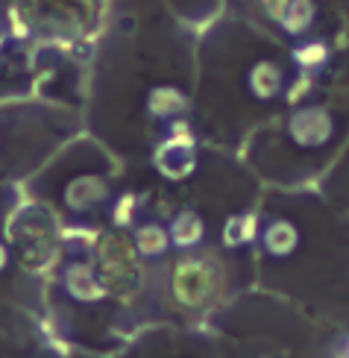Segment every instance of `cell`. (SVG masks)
Instances as JSON below:
<instances>
[{"instance_id":"obj_2","label":"cell","mask_w":349,"mask_h":358,"mask_svg":"<svg viewBox=\"0 0 349 358\" xmlns=\"http://www.w3.org/2000/svg\"><path fill=\"white\" fill-rule=\"evenodd\" d=\"M156 168L171 179H182L197 168V136L185 117L164 127V138L156 150Z\"/></svg>"},{"instance_id":"obj_1","label":"cell","mask_w":349,"mask_h":358,"mask_svg":"<svg viewBox=\"0 0 349 358\" xmlns=\"http://www.w3.org/2000/svg\"><path fill=\"white\" fill-rule=\"evenodd\" d=\"M338 132L335 115L320 103H302L285 121V136L299 150H320Z\"/></svg>"},{"instance_id":"obj_10","label":"cell","mask_w":349,"mask_h":358,"mask_svg":"<svg viewBox=\"0 0 349 358\" xmlns=\"http://www.w3.org/2000/svg\"><path fill=\"white\" fill-rule=\"evenodd\" d=\"M132 247H135V252H138L141 259L156 262V259L168 256L173 244H171L168 227H162L159 220H141L138 227L132 229Z\"/></svg>"},{"instance_id":"obj_12","label":"cell","mask_w":349,"mask_h":358,"mask_svg":"<svg viewBox=\"0 0 349 358\" xmlns=\"http://www.w3.org/2000/svg\"><path fill=\"white\" fill-rule=\"evenodd\" d=\"M317 24V0H287V6L279 18V29L287 38H306Z\"/></svg>"},{"instance_id":"obj_6","label":"cell","mask_w":349,"mask_h":358,"mask_svg":"<svg viewBox=\"0 0 349 358\" xmlns=\"http://www.w3.org/2000/svg\"><path fill=\"white\" fill-rule=\"evenodd\" d=\"M191 106L188 94L182 92L176 85H153L147 92V100H144V109L153 121H162V124H173L179 117H185Z\"/></svg>"},{"instance_id":"obj_9","label":"cell","mask_w":349,"mask_h":358,"mask_svg":"<svg viewBox=\"0 0 349 358\" xmlns=\"http://www.w3.org/2000/svg\"><path fill=\"white\" fill-rule=\"evenodd\" d=\"M168 232H171L173 250L188 252V250H197L206 241V220L197 208H179L168 223Z\"/></svg>"},{"instance_id":"obj_14","label":"cell","mask_w":349,"mask_h":358,"mask_svg":"<svg viewBox=\"0 0 349 358\" xmlns=\"http://www.w3.org/2000/svg\"><path fill=\"white\" fill-rule=\"evenodd\" d=\"M135 215H138V194L132 191H124L117 194L115 203H112V223L115 227H124V229H135L138 223H135Z\"/></svg>"},{"instance_id":"obj_13","label":"cell","mask_w":349,"mask_h":358,"mask_svg":"<svg viewBox=\"0 0 349 358\" xmlns=\"http://www.w3.org/2000/svg\"><path fill=\"white\" fill-rule=\"evenodd\" d=\"M255 238H262V229H259V215H229L223 227V244L226 247H241V244H250Z\"/></svg>"},{"instance_id":"obj_11","label":"cell","mask_w":349,"mask_h":358,"mask_svg":"<svg viewBox=\"0 0 349 358\" xmlns=\"http://www.w3.org/2000/svg\"><path fill=\"white\" fill-rule=\"evenodd\" d=\"M329 62H332V48L320 36L302 38L291 48V65L297 68V73H311V77H317Z\"/></svg>"},{"instance_id":"obj_15","label":"cell","mask_w":349,"mask_h":358,"mask_svg":"<svg viewBox=\"0 0 349 358\" xmlns=\"http://www.w3.org/2000/svg\"><path fill=\"white\" fill-rule=\"evenodd\" d=\"M314 85H317V80L311 77V73H294L291 77V83H287V88H285V103H291V106L297 109V106H302V100H306L311 92H314Z\"/></svg>"},{"instance_id":"obj_7","label":"cell","mask_w":349,"mask_h":358,"mask_svg":"<svg viewBox=\"0 0 349 358\" xmlns=\"http://www.w3.org/2000/svg\"><path fill=\"white\" fill-rule=\"evenodd\" d=\"M259 244L264 250V256L276 259V262L294 256L297 247H299V229H297V223L287 220V217H270L264 227H262Z\"/></svg>"},{"instance_id":"obj_5","label":"cell","mask_w":349,"mask_h":358,"mask_svg":"<svg viewBox=\"0 0 349 358\" xmlns=\"http://www.w3.org/2000/svg\"><path fill=\"white\" fill-rule=\"evenodd\" d=\"M62 288L65 294L71 296V300H77V303H100L103 296H106V285L97 279V271H94V264L91 262H83V259H73L65 264V271H62Z\"/></svg>"},{"instance_id":"obj_3","label":"cell","mask_w":349,"mask_h":358,"mask_svg":"<svg viewBox=\"0 0 349 358\" xmlns=\"http://www.w3.org/2000/svg\"><path fill=\"white\" fill-rule=\"evenodd\" d=\"M287 83H291V77H287V71L276 59H259V62H252L247 71V92L259 103L282 100Z\"/></svg>"},{"instance_id":"obj_8","label":"cell","mask_w":349,"mask_h":358,"mask_svg":"<svg viewBox=\"0 0 349 358\" xmlns=\"http://www.w3.org/2000/svg\"><path fill=\"white\" fill-rule=\"evenodd\" d=\"M176 296L185 306H200L206 300V294L211 291V276L206 271L203 262H194V259H185L179 267H176Z\"/></svg>"},{"instance_id":"obj_4","label":"cell","mask_w":349,"mask_h":358,"mask_svg":"<svg viewBox=\"0 0 349 358\" xmlns=\"http://www.w3.org/2000/svg\"><path fill=\"white\" fill-rule=\"evenodd\" d=\"M62 200L71 212L85 215V212H94V208L112 200V185L97 173H83V176H73L65 185Z\"/></svg>"}]
</instances>
